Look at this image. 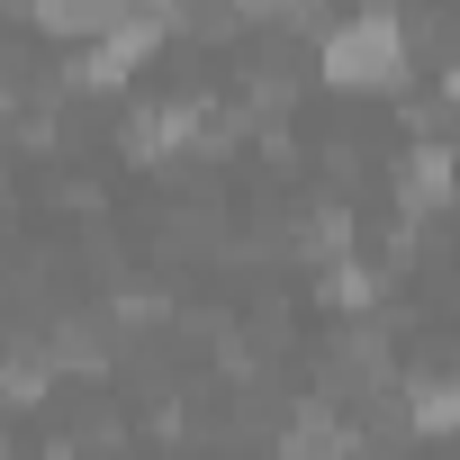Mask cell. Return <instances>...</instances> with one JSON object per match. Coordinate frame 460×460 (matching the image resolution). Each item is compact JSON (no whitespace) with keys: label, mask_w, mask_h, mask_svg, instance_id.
<instances>
[{"label":"cell","mask_w":460,"mask_h":460,"mask_svg":"<svg viewBox=\"0 0 460 460\" xmlns=\"http://www.w3.org/2000/svg\"><path fill=\"white\" fill-rule=\"evenodd\" d=\"M388 46H397V28L388 19H361V28L334 37V73H370V64H388Z\"/></svg>","instance_id":"cell-1"}]
</instances>
